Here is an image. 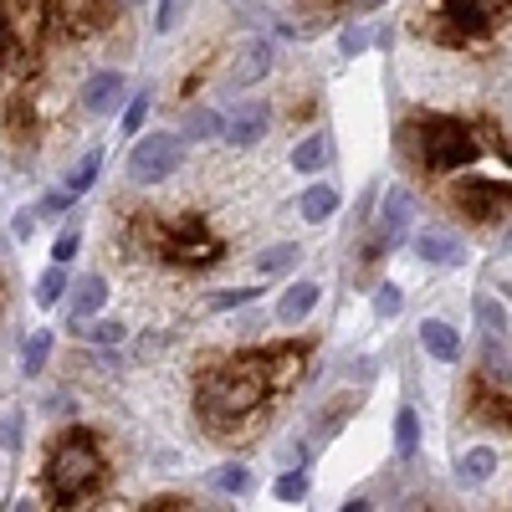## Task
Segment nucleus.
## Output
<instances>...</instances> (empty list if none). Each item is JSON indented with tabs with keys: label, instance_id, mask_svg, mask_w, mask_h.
Here are the masks:
<instances>
[{
	"label": "nucleus",
	"instance_id": "25",
	"mask_svg": "<svg viewBox=\"0 0 512 512\" xmlns=\"http://www.w3.org/2000/svg\"><path fill=\"white\" fill-rule=\"evenodd\" d=\"M21 436H26V415L0 410V451H21Z\"/></svg>",
	"mask_w": 512,
	"mask_h": 512
},
{
	"label": "nucleus",
	"instance_id": "24",
	"mask_svg": "<svg viewBox=\"0 0 512 512\" xmlns=\"http://www.w3.org/2000/svg\"><path fill=\"white\" fill-rule=\"evenodd\" d=\"M98 169H103V149H88L77 159V169L67 175V190L72 195H82V190H93V180H98Z\"/></svg>",
	"mask_w": 512,
	"mask_h": 512
},
{
	"label": "nucleus",
	"instance_id": "12",
	"mask_svg": "<svg viewBox=\"0 0 512 512\" xmlns=\"http://www.w3.org/2000/svg\"><path fill=\"white\" fill-rule=\"evenodd\" d=\"M318 282H292V287H282V297H277V323H287V328H297L313 308H318Z\"/></svg>",
	"mask_w": 512,
	"mask_h": 512
},
{
	"label": "nucleus",
	"instance_id": "7",
	"mask_svg": "<svg viewBox=\"0 0 512 512\" xmlns=\"http://www.w3.org/2000/svg\"><path fill=\"white\" fill-rule=\"evenodd\" d=\"M267 123H272V113H267L262 103H246L236 118H226V144H231V149H251V144H262Z\"/></svg>",
	"mask_w": 512,
	"mask_h": 512
},
{
	"label": "nucleus",
	"instance_id": "33",
	"mask_svg": "<svg viewBox=\"0 0 512 512\" xmlns=\"http://www.w3.org/2000/svg\"><path fill=\"white\" fill-rule=\"evenodd\" d=\"M77 195L72 190H57V195H47V200H41V216H57V210H67Z\"/></svg>",
	"mask_w": 512,
	"mask_h": 512
},
{
	"label": "nucleus",
	"instance_id": "19",
	"mask_svg": "<svg viewBox=\"0 0 512 512\" xmlns=\"http://www.w3.org/2000/svg\"><path fill=\"white\" fill-rule=\"evenodd\" d=\"M210 487H216V492H231V497H241V492H251V487H256V477H251V466L231 461V466H216V472H210Z\"/></svg>",
	"mask_w": 512,
	"mask_h": 512
},
{
	"label": "nucleus",
	"instance_id": "16",
	"mask_svg": "<svg viewBox=\"0 0 512 512\" xmlns=\"http://www.w3.org/2000/svg\"><path fill=\"white\" fill-rule=\"evenodd\" d=\"M297 210H303V221L323 226L328 216H338V190H333V185H308L303 200H297Z\"/></svg>",
	"mask_w": 512,
	"mask_h": 512
},
{
	"label": "nucleus",
	"instance_id": "23",
	"mask_svg": "<svg viewBox=\"0 0 512 512\" xmlns=\"http://www.w3.org/2000/svg\"><path fill=\"white\" fill-rule=\"evenodd\" d=\"M47 354H52V333L47 328H36L31 338H26V354H21V369L36 379L41 369H47Z\"/></svg>",
	"mask_w": 512,
	"mask_h": 512
},
{
	"label": "nucleus",
	"instance_id": "3",
	"mask_svg": "<svg viewBox=\"0 0 512 512\" xmlns=\"http://www.w3.org/2000/svg\"><path fill=\"white\" fill-rule=\"evenodd\" d=\"M93 477H98V451L82 441V436L67 441V446L57 451V461H52V487H57V497H77Z\"/></svg>",
	"mask_w": 512,
	"mask_h": 512
},
{
	"label": "nucleus",
	"instance_id": "17",
	"mask_svg": "<svg viewBox=\"0 0 512 512\" xmlns=\"http://www.w3.org/2000/svg\"><path fill=\"white\" fill-rule=\"evenodd\" d=\"M472 313H477V328H482V338H487V349H497L502 338H507V313H502V303H497V297H477Z\"/></svg>",
	"mask_w": 512,
	"mask_h": 512
},
{
	"label": "nucleus",
	"instance_id": "34",
	"mask_svg": "<svg viewBox=\"0 0 512 512\" xmlns=\"http://www.w3.org/2000/svg\"><path fill=\"white\" fill-rule=\"evenodd\" d=\"M502 251H507V256H512V221H507V226H502Z\"/></svg>",
	"mask_w": 512,
	"mask_h": 512
},
{
	"label": "nucleus",
	"instance_id": "21",
	"mask_svg": "<svg viewBox=\"0 0 512 512\" xmlns=\"http://www.w3.org/2000/svg\"><path fill=\"white\" fill-rule=\"evenodd\" d=\"M395 451L400 456L420 451V415H415V405H400V415H395Z\"/></svg>",
	"mask_w": 512,
	"mask_h": 512
},
{
	"label": "nucleus",
	"instance_id": "8",
	"mask_svg": "<svg viewBox=\"0 0 512 512\" xmlns=\"http://www.w3.org/2000/svg\"><path fill=\"white\" fill-rule=\"evenodd\" d=\"M497 451L492 446H466L461 456H456V487H487L492 477H497Z\"/></svg>",
	"mask_w": 512,
	"mask_h": 512
},
{
	"label": "nucleus",
	"instance_id": "28",
	"mask_svg": "<svg viewBox=\"0 0 512 512\" xmlns=\"http://www.w3.org/2000/svg\"><path fill=\"white\" fill-rule=\"evenodd\" d=\"M400 308H405V292H400L395 282H384V287L374 292V313H379V318H400Z\"/></svg>",
	"mask_w": 512,
	"mask_h": 512
},
{
	"label": "nucleus",
	"instance_id": "10",
	"mask_svg": "<svg viewBox=\"0 0 512 512\" xmlns=\"http://www.w3.org/2000/svg\"><path fill=\"white\" fill-rule=\"evenodd\" d=\"M123 88H128L123 72H93L88 82H82V108H88V113H113Z\"/></svg>",
	"mask_w": 512,
	"mask_h": 512
},
{
	"label": "nucleus",
	"instance_id": "6",
	"mask_svg": "<svg viewBox=\"0 0 512 512\" xmlns=\"http://www.w3.org/2000/svg\"><path fill=\"white\" fill-rule=\"evenodd\" d=\"M272 72V41H241L236 47V62H231V82L236 88H256V82H262Z\"/></svg>",
	"mask_w": 512,
	"mask_h": 512
},
{
	"label": "nucleus",
	"instance_id": "36",
	"mask_svg": "<svg viewBox=\"0 0 512 512\" xmlns=\"http://www.w3.org/2000/svg\"><path fill=\"white\" fill-rule=\"evenodd\" d=\"M123 6H139V0H123Z\"/></svg>",
	"mask_w": 512,
	"mask_h": 512
},
{
	"label": "nucleus",
	"instance_id": "37",
	"mask_svg": "<svg viewBox=\"0 0 512 512\" xmlns=\"http://www.w3.org/2000/svg\"><path fill=\"white\" fill-rule=\"evenodd\" d=\"M0 251H6V246H0Z\"/></svg>",
	"mask_w": 512,
	"mask_h": 512
},
{
	"label": "nucleus",
	"instance_id": "1",
	"mask_svg": "<svg viewBox=\"0 0 512 512\" xmlns=\"http://www.w3.org/2000/svg\"><path fill=\"white\" fill-rule=\"evenodd\" d=\"M180 154H185L180 134H144L134 149H128V175H134L139 185H159L180 169Z\"/></svg>",
	"mask_w": 512,
	"mask_h": 512
},
{
	"label": "nucleus",
	"instance_id": "9",
	"mask_svg": "<svg viewBox=\"0 0 512 512\" xmlns=\"http://www.w3.org/2000/svg\"><path fill=\"white\" fill-rule=\"evenodd\" d=\"M420 349L431 354L436 364H461V333L441 318H425L420 323Z\"/></svg>",
	"mask_w": 512,
	"mask_h": 512
},
{
	"label": "nucleus",
	"instance_id": "31",
	"mask_svg": "<svg viewBox=\"0 0 512 512\" xmlns=\"http://www.w3.org/2000/svg\"><path fill=\"white\" fill-rule=\"evenodd\" d=\"M144 118H149V93H139L134 103H128V113H123V134H139Z\"/></svg>",
	"mask_w": 512,
	"mask_h": 512
},
{
	"label": "nucleus",
	"instance_id": "29",
	"mask_svg": "<svg viewBox=\"0 0 512 512\" xmlns=\"http://www.w3.org/2000/svg\"><path fill=\"white\" fill-rule=\"evenodd\" d=\"M88 338H93L98 349H118L123 338H128V328H123V323H113V318H103V323H93V328H88Z\"/></svg>",
	"mask_w": 512,
	"mask_h": 512
},
{
	"label": "nucleus",
	"instance_id": "27",
	"mask_svg": "<svg viewBox=\"0 0 512 512\" xmlns=\"http://www.w3.org/2000/svg\"><path fill=\"white\" fill-rule=\"evenodd\" d=\"M256 297V287H226V292H216L210 297V313H236V308H246Z\"/></svg>",
	"mask_w": 512,
	"mask_h": 512
},
{
	"label": "nucleus",
	"instance_id": "11",
	"mask_svg": "<svg viewBox=\"0 0 512 512\" xmlns=\"http://www.w3.org/2000/svg\"><path fill=\"white\" fill-rule=\"evenodd\" d=\"M456 200H461L466 216L492 221V216H497V205H512V190H507V185H461Z\"/></svg>",
	"mask_w": 512,
	"mask_h": 512
},
{
	"label": "nucleus",
	"instance_id": "4",
	"mask_svg": "<svg viewBox=\"0 0 512 512\" xmlns=\"http://www.w3.org/2000/svg\"><path fill=\"white\" fill-rule=\"evenodd\" d=\"M410 221H415V195L405 185H395L390 195H384V210H379V246L390 251L410 236Z\"/></svg>",
	"mask_w": 512,
	"mask_h": 512
},
{
	"label": "nucleus",
	"instance_id": "15",
	"mask_svg": "<svg viewBox=\"0 0 512 512\" xmlns=\"http://www.w3.org/2000/svg\"><path fill=\"white\" fill-rule=\"evenodd\" d=\"M328 159H333V139L328 134H308L303 144L292 149V169H297V175H318Z\"/></svg>",
	"mask_w": 512,
	"mask_h": 512
},
{
	"label": "nucleus",
	"instance_id": "14",
	"mask_svg": "<svg viewBox=\"0 0 512 512\" xmlns=\"http://www.w3.org/2000/svg\"><path fill=\"white\" fill-rule=\"evenodd\" d=\"M502 6H507V0H451V21L461 31H487Z\"/></svg>",
	"mask_w": 512,
	"mask_h": 512
},
{
	"label": "nucleus",
	"instance_id": "18",
	"mask_svg": "<svg viewBox=\"0 0 512 512\" xmlns=\"http://www.w3.org/2000/svg\"><path fill=\"white\" fill-rule=\"evenodd\" d=\"M297 241H277V246H267V251H256V272L262 277H277V272H287V267H297Z\"/></svg>",
	"mask_w": 512,
	"mask_h": 512
},
{
	"label": "nucleus",
	"instance_id": "35",
	"mask_svg": "<svg viewBox=\"0 0 512 512\" xmlns=\"http://www.w3.org/2000/svg\"><path fill=\"white\" fill-rule=\"evenodd\" d=\"M354 6H364V11H369V6H384V0H354Z\"/></svg>",
	"mask_w": 512,
	"mask_h": 512
},
{
	"label": "nucleus",
	"instance_id": "32",
	"mask_svg": "<svg viewBox=\"0 0 512 512\" xmlns=\"http://www.w3.org/2000/svg\"><path fill=\"white\" fill-rule=\"evenodd\" d=\"M72 256H77V231H67V236H57V246H52V262H72Z\"/></svg>",
	"mask_w": 512,
	"mask_h": 512
},
{
	"label": "nucleus",
	"instance_id": "22",
	"mask_svg": "<svg viewBox=\"0 0 512 512\" xmlns=\"http://www.w3.org/2000/svg\"><path fill=\"white\" fill-rule=\"evenodd\" d=\"M185 134H190V139H216V134H226V113H216V108H190Z\"/></svg>",
	"mask_w": 512,
	"mask_h": 512
},
{
	"label": "nucleus",
	"instance_id": "26",
	"mask_svg": "<svg viewBox=\"0 0 512 512\" xmlns=\"http://www.w3.org/2000/svg\"><path fill=\"white\" fill-rule=\"evenodd\" d=\"M308 487H313V482H308V472H282L272 492H277V502H303V497H308Z\"/></svg>",
	"mask_w": 512,
	"mask_h": 512
},
{
	"label": "nucleus",
	"instance_id": "20",
	"mask_svg": "<svg viewBox=\"0 0 512 512\" xmlns=\"http://www.w3.org/2000/svg\"><path fill=\"white\" fill-rule=\"evenodd\" d=\"M62 297H67V267H62V262H52L47 272L36 277V303H41V308H57Z\"/></svg>",
	"mask_w": 512,
	"mask_h": 512
},
{
	"label": "nucleus",
	"instance_id": "13",
	"mask_svg": "<svg viewBox=\"0 0 512 512\" xmlns=\"http://www.w3.org/2000/svg\"><path fill=\"white\" fill-rule=\"evenodd\" d=\"M108 308V277H82L77 287H72V323H88L93 313H103Z\"/></svg>",
	"mask_w": 512,
	"mask_h": 512
},
{
	"label": "nucleus",
	"instance_id": "2",
	"mask_svg": "<svg viewBox=\"0 0 512 512\" xmlns=\"http://www.w3.org/2000/svg\"><path fill=\"white\" fill-rule=\"evenodd\" d=\"M477 154H482L477 139L466 134V128H456V123H441V128H431V134H425V164L441 169V175L477 164Z\"/></svg>",
	"mask_w": 512,
	"mask_h": 512
},
{
	"label": "nucleus",
	"instance_id": "5",
	"mask_svg": "<svg viewBox=\"0 0 512 512\" xmlns=\"http://www.w3.org/2000/svg\"><path fill=\"white\" fill-rule=\"evenodd\" d=\"M415 256L420 262H431V267H461L466 262V246L456 231H415Z\"/></svg>",
	"mask_w": 512,
	"mask_h": 512
},
{
	"label": "nucleus",
	"instance_id": "30",
	"mask_svg": "<svg viewBox=\"0 0 512 512\" xmlns=\"http://www.w3.org/2000/svg\"><path fill=\"white\" fill-rule=\"evenodd\" d=\"M185 11H190V0H159V31H175L180 21H185Z\"/></svg>",
	"mask_w": 512,
	"mask_h": 512
}]
</instances>
